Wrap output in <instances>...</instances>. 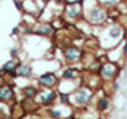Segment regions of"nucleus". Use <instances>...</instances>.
<instances>
[{
  "instance_id": "obj_1",
  "label": "nucleus",
  "mask_w": 127,
  "mask_h": 119,
  "mask_svg": "<svg viewBox=\"0 0 127 119\" xmlns=\"http://www.w3.org/2000/svg\"><path fill=\"white\" fill-rule=\"evenodd\" d=\"M83 16H84V21L89 24V26H103L106 21H108V8L102 6V5H94L91 6L89 10L83 11Z\"/></svg>"
},
{
  "instance_id": "obj_2",
  "label": "nucleus",
  "mask_w": 127,
  "mask_h": 119,
  "mask_svg": "<svg viewBox=\"0 0 127 119\" xmlns=\"http://www.w3.org/2000/svg\"><path fill=\"white\" fill-rule=\"evenodd\" d=\"M92 95H94V92L89 87L81 86V87H78V89H75L73 94L70 95V103H73V105H76V106H86L92 100Z\"/></svg>"
},
{
  "instance_id": "obj_3",
  "label": "nucleus",
  "mask_w": 127,
  "mask_h": 119,
  "mask_svg": "<svg viewBox=\"0 0 127 119\" xmlns=\"http://www.w3.org/2000/svg\"><path fill=\"white\" fill-rule=\"evenodd\" d=\"M124 37V29H122L119 24H111L108 29H105V35H103V40L105 38H110V43H108V48H113L116 43Z\"/></svg>"
},
{
  "instance_id": "obj_4",
  "label": "nucleus",
  "mask_w": 127,
  "mask_h": 119,
  "mask_svg": "<svg viewBox=\"0 0 127 119\" xmlns=\"http://www.w3.org/2000/svg\"><path fill=\"white\" fill-rule=\"evenodd\" d=\"M62 56H64V60L68 62V63H76L83 59V51L79 46L75 45H67L62 49Z\"/></svg>"
},
{
  "instance_id": "obj_5",
  "label": "nucleus",
  "mask_w": 127,
  "mask_h": 119,
  "mask_svg": "<svg viewBox=\"0 0 127 119\" xmlns=\"http://www.w3.org/2000/svg\"><path fill=\"white\" fill-rule=\"evenodd\" d=\"M30 33L32 35H38V37H51L54 33V27L51 22L46 21H37L35 24L30 26Z\"/></svg>"
},
{
  "instance_id": "obj_6",
  "label": "nucleus",
  "mask_w": 127,
  "mask_h": 119,
  "mask_svg": "<svg viewBox=\"0 0 127 119\" xmlns=\"http://www.w3.org/2000/svg\"><path fill=\"white\" fill-rule=\"evenodd\" d=\"M57 83H59V79L54 71H43L37 78V84L40 87H45V89H54L57 86Z\"/></svg>"
},
{
  "instance_id": "obj_7",
  "label": "nucleus",
  "mask_w": 127,
  "mask_h": 119,
  "mask_svg": "<svg viewBox=\"0 0 127 119\" xmlns=\"http://www.w3.org/2000/svg\"><path fill=\"white\" fill-rule=\"evenodd\" d=\"M64 16H65V19L70 21V22L78 21V19L83 16L81 3H67V5L64 6Z\"/></svg>"
},
{
  "instance_id": "obj_8",
  "label": "nucleus",
  "mask_w": 127,
  "mask_h": 119,
  "mask_svg": "<svg viewBox=\"0 0 127 119\" xmlns=\"http://www.w3.org/2000/svg\"><path fill=\"white\" fill-rule=\"evenodd\" d=\"M119 67L114 62H103L100 67H98V75L103 79H113L118 75Z\"/></svg>"
},
{
  "instance_id": "obj_9",
  "label": "nucleus",
  "mask_w": 127,
  "mask_h": 119,
  "mask_svg": "<svg viewBox=\"0 0 127 119\" xmlns=\"http://www.w3.org/2000/svg\"><path fill=\"white\" fill-rule=\"evenodd\" d=\"M35 98H37L43 106H51L56 102V98H57V92H56L54 89H46L45 92H38Z\"/></svg>"
},
{
  "instance_id": "obj_10",
  "label": "nucleus",
  "mask_w": 127,
  "mask_h": 119,
  "mask_svg": "<svg viewBox=\"0 0 127 119\" xmlns=\"http://www.w3.org/2000/svg\"><path fill=\"white\" fill-rule=\"evenodd\" d=\"M32 75H33V68H32L30 63L18 62L16 70H14V76H19V78H32Z\"/></svg>"
},
{
  "instance_id": "obj_11",
  "label": "nucleus",
  "mask_w": 127,
  "mask_h": 119,
  "mask_svg": "<svg viewBox=\"0 0 127 119\" xmlns=\"http://www.w3.org/2000/svg\"><path fill=\"white\" fill-rule=\"evenodd\" d=\"M14 100V90L10 84H0V102L11 103Z\"/></svg>"
},
{
  "instance_id": "obj_12",
  "label": "nucleus",
  "mask_w": 127,
  "mask_h": 119,
  "mask_svg": "<svg viewBox=\"0 0 127 119\" xmlns=\"http://www.w3.org/2000/svg\"><path fill=\"white\" fill-rule=\"evenodd\" d=\"M16 65H18V60H16V59H8V60L2 65L0 73H2V75H14Z\"/></svg>"
},
{
  "instance_id": "obj_13",
  "label": "nucleus",
  "mask_w": 127,
  "mask_h": 119,
  "mask_svg": "<svg viewBox=\"0 0 127 119\" xmlns=\"http://www.w3.org/2000/svg\"><path fill=\"white\" fill-rule=\"evenodd\" d=\"M22 95L26 98H29V100H33L35 97H37V94H38V89L35 86H26V87H22Z\"/></svg>"
},
{
  "instance_id": "obj_14",
  "label": "nucleus",
  "mask_w": 127,
  "mask_h": 119,
  "mask_svg": "<svg viewBox=\"0 0 127 119\" xmlns=\"http://www.w3.org/2000/svg\"><path fill=\"white\" fill-rule=\"evenodd\" d=\"M79 75V71L76 68H64L62 70V78L64 79H68V81H71V79H76V76Z\"/></svg>"
},
{
  "instance_id": "obj_15",
  "label": "nucleus",
  "mask_w": 127,
  "mask_h": 119,
  "mask_svg": "<svg viewBox=\"0 0 127 119\" xmlns=\"http://www.w3.org/2000/svg\"><path fill=\"white\" fill-rule=\"evenodd\" d=\"M110 108V98H106V97H100L98 98V102H97V110L100 111H106Z\"/></svg>"
},
{
  "instance_id": "obj_16",
  "label": "nucleus",
  "mask_w": 127,
  "mask_h": 119,
  "mask_svg": "<svg viewBox=\"0 0 127 119\" xmlns=\"http://www.w3.org/2000/svg\"><path fill=\"white\" fill-rule=\"evenodd\" d=\"M119 2H121V0H97L98 5H102V6H105V8L116 6V5H119Z\"/></svg>"
},
{
  "instance_id": "obj_17",
  "label": "nucleus",
  "mask_w": 127,
  "mask_h": 119,
  "mask_svg": "<svg viewBox=\"0 0 127 119\" xmlns=\"http://www.w3.org/2000/svg\"><path fill=\"white\" fill-rule=\"evenodd\" d=\"M48 116H51L53 119H61L64 114H62V111L57 110V108H49L48 110Z\"/></svg>"
},
{
  "instance_id": "obj_18",
  "label": "nucleus",
  "mask_w": 127,
  "mask_h": 119,
  "mask_svg": "<svg viewBox=\"0 0 127 119\" xmlns=\"http://www.w3.org/2000/svg\"><path fill=\"white\" fill-rule=\"evenodd\" d=\"M121 49H122V56L126 57V56H127V41H124V45H122Z\"/></svg>"
},
{
  "instance_id": "obj_19",
  "label": "nucleus",
  "mask_w": 127,
  "mask_h": 119,
  "mask_svg": "<svg viewBox=\"0 0 127 119\" xmlns=\"http://www.w3.org/2000/svg\"><path fill=\"white\" fill-rule=\"evenodd\" d=\"M65 3H83V0H65Z\"/></svg>"
},
{
  "instance_id": "obj_20",
  "label": "nucleus",
  "mask_w": 127,
  "mask_h": 119,
  "mask_svg": "<svg viewBox=\"0 0 127 119\" xmlns=\"http://www.w3.org/2000/svg\"><path fill=\"white\" fill-rule=\"evenodd\" d=\"M119 87H121V86H119V83L116 81V83L113 84V89H114V90H119Z\"/></svg>"
}]
</instances>
